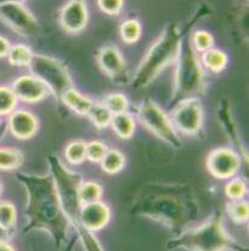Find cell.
Segmentation results:
<instances>
[{
	"instance_id": "1",
	"label": "cell",
	"mask_w": 249,
	"mask_h": 251,
	"mask_svg": "<svg viewBox=\"0 0 249 251\" xmlns=\"http://www.w3.org/2000/svg\"><path fill=\"white\" fill-rule=\"evenodd\" d=\"M130 211L154 220L178 235L197 219L198 203L190 185L153 182L139 191Z\"/></svg>"
},
{
	"instance_id": "2",
	"label": "cell",
	"mask_w": 249,
	"mask_h": 251,
	"mask_svg": "<svg viewBox=\"0 0 249 251\" xmlns=\"http://www.w3.org/2000/svg\"><path fill=\"white\" fill-rule=\"evenodd\" d=\"M17 179L27 191L25 232L44 231L52 237L57 248L68 242L70 222L63 211L51 175L18 174Z\"/></svg>"
},
{
	"instance_id": "3",
	"label": "cell",
	"mask_w": 249,
	"mask_h": 251,
	"mask_svg": "<svg viewBox=\"0 0 249 251\" xmlns=\"http://www.w3.org/2000/svg\"><path fill=\"white\" fill-rule=\"evenodd\" d=\"M167 248L188 251H247L225 231L220 211H216L201 226L183 231L167 243Z\"/></svg>"
},
{
	"instance_id": "4",
	"label": "cell",
	"mask_w": 249,
	"mask_h": 251,
	"mask_svg": "<svg viewBox=\"0 0 249 251\" xmlns=\"http://www.w3.org/2000/svg\"><path fill=\"white\" fill-rule=\"evenodd\" d=\"M182 44L183 33L178 25H167L140 62L132 81L133 88L141 90L150 85L165 68L177 61Z\"/></svg>"
},
{
	"instance_id": "5",
	"label": "cell",
	"mask_w": 249,
	"mask_h": 251,
	"mask_svg": "<svg viewBox=\"0 0 249 251\" xmlns=\"http://www.w3.org/2000/svg\"><path fill=\"white\" fill-rule=\"evenodd\" d=\"M174 73L172 103L196 98L204 90V70L190 39H183Z\"/></svg>"
},
{
	"instance_id": "6",
	"label": "cell",
	"mask_w": 249,
	"mask_h": 251,
	"mask_svg": "<svg viewBox=\"0 0 249 251\" xmlns=\"http://www.w3.org/2000/svg\"><path fill=\"white\" fill-rule=\"evenodd\" d=\"M47 163L63 211L69 220L70 225L74 228H78L80 226L79 211L81 208L79 191L83 184V179L78 173L68 169L57 156H50L47 158Z\"/></svg>"
},
{
	"instance_id": "7",
	"label": "cell",
	"mask_w": 249,
	"mask_h": 251,
	"mask_svg": "<svg viewBox=\"0 0 249 251\" xmlns=\"http://www.w3.org/2000/svg\"><path fill=\"white\" fill-rule=\"evenodd\" d=\"M30 75L35 76L46 86L50 93L57 98L72 88V77L67 67L61 61L45 54H34L28 65Z\"/></svg>"
},
{
	"instance_id": "8",
	"label": "cell",
	"mask_w": 249,
	"mask_h": 251,
	"mask_svg": "<svg viewBox=\"0 0 249 251\" xmlns=\"http://www.w3.org/2000/svg\"><path fill=\"white\" fill-rule=\"evenodd\" d=\"M137 115L141 125L154 133L157 138L164 140L172 148L178 149L182 146V141L178 137L171 120L155 101L149 98L144 99L138 106Z\"/></svg>"
},
{
	"instance_id": "9",
	"label": "cell",
	"mask_w": 249,
	"mask_h": 251,
	"mask_svg": "<svg viewBox=\"0 0 249 251\" xmlns=\"http://www.w3.org/2000/svg\"><path fill=\"white\" fill-rule=\"evenodd\" d=\"M0 21L15 33L22 36H34L39 30L35 17L23 2L1 1L0 2Z\"/></svg>"
},
{
	"instance_id": "10",
	"label": "cell",
	"mask_w": 249,
	"mask_h": 251,
	"mask_svg": "<svg viewBox=\"0 0 249 251\" xmlns=\"http://www.w3.org/2000/svg\"><path fill=\"white\" fill-rule=\"evenodd\" d=\"M171 122L174 129L187 135H196L202 128L203 109L197 98H189L177 103L172 111Z\"/></svg>"
},
{
	"instance_id": "11",
	"label": "cell",
	"mask_w": 249,
	"mask_h": 251,
	"mask_svg": "<svg viewBox=\"0 0 249 251\" xmlns=\"http://www.w3.org/2000/svg\"><path fill=\"white\" fill-rule=\"evenodd\" d=\"M242 159L234 149L218 148L207 157V169L217 179H230L241 168Z\"/></svg>"
},
{
	"instance_id": "12",
	"label": "cell",
	"mask_w": 249,
	"mask_h": 251,
	"mask_svg": "<svg viewBox=\"0 0 249 251\" xmlns=\"http://www.w3.org/2000/svg\"><path fill=\"white\" fill-rule=\"evenodd\" d=\"M59 25L69 34H77L86 28L88 22L87 6L83 1L67 2L59 11Z\"/></svg>"
},
{
	"instance_id": "13",
	"label": "cell",
	"mask_w": 249,
	"mask_h": 251,
	"mask_svg": "<svg viewBox=\"0 0 249 251\" xmlns=\"http://www.w3.org/2000/svg\"><path fill=\"white\" fill-rule=\"evenodd\" d=\"M11 90L17 100L25 103H38L50 94L46 86L33 75H23L16 78L11 85Z\"/></svg>"
},
{
	"instance_id": "14",
	"label": "cell",
	"mask_w": 249,
	"mask_h": 251,
	"mask_svg": "<svg viewBox=\"0 0 249 251\" xmlns=\"http://www.w3.org/2000/svg\"><path fill=\"white\" fill-rule=\"evenodd\" d=\"M110 215V208L101 201L83 204L79 211V224L93 233L96 231H101L109 224Z\"/></svg>"
},
{
	"instance_id": "15",
	"label": "cell",
	"mask_w": 249,
	"mask_h": 251,
	"mask_svg": "<svg viewBox=\"0 0 249 251\" xmlns=\"http://www.w3.org/2000/svg\"><path fill=\"white\" fill-rule=\"evenodd\" d=\"M7 129L17 139L26 140L34 137L39 129V121L34 114L27 110H15L9 115Z\"/></svg>"
},
{
	"instance_id": "16",
	"label": "cell",
	"mask_w": 249,
	"mask_h": 251,
	"mask_svg": "<svg viewBox=\"0 0 249 251\" xmlns=\"http://www.w3.org/2000/svg\"><path fill=\"white\" fill-rule=\"evenodd\" d=\"M97 63L106 75L112 80L120 78L126 72V62L119 49L112 45L101 47L97 53Z\"/></svg>"
},
{
	"instance_id": "17",
	"label": "cell",
	"mask_w": 249,
	"mask_h": 251,
	"mask_svg": "<svg viewBox=\"0 0 249 251\" xmlns=\"http://www.w3.org/2000/svg\"><path fill=\"white\" fill-rule=\"evenodd\" d=\"M219 119L220 121H221V125L224 126L226 134L229 135V138L231 139L232 143H234V145L237 146V149L241 151V153L245 155L246 161H247V152H246V149L245 146H243L241 137L238 135L237 126H236L234 117H232V112L231 109H230L229 101L224 100V99H222L221 103H220L219 105Z\"/></svg>"
},
{
	"instance_id": "18",
	"label": "cell",
	"mask_w": 249,
	"mask_h": 251,
	"mask_svg": "<svg viewBox=\"0 0 249 251\" xmlns=\"http://www.w3.org/2000/svg\"><path fill=\"white\" fill-rule=\"evenodd\" d=\"M62 101L68 106L70 110H73L74 112H77L78 115L81 116H87L88 112L91 111L93 106L92 99H90L88 97L83 96V93H80L75 88H69L68 91H65L61 97Z\"/></svg>"
},
{
	"instance_id": "19",
	"label": "cell",
	"mask_w": 249,
	"mask_h": 251,
	"mask_svg": "<svg viewBox=\"0 0 249 251\" xmlns=\"http://www.w3.org/2000/svg\"><path fill=\"white\" fill-rule=\"evenodd\" d=\"M112 129L121 139H130L136 132V121L133 116L128 112L112 115L111 122Z\"/></svg>"
},
{
	"instance_id": "20",
	"label": "cell",
	"mask_w": 249,
	"mask_h": 251,
	"mask_svg": "<svg viewBox=\"0 0 249 251\" xmlns=\"http://www.w3.org/2000/svg\"><path fill=\"white\" fill-rule=\"evenodd\" d=\"M227 56L225 52L218 49H211L201 54L200 62L203 68L211 70L213 73H220L225 69L227 64Z\"/></svg>"
},
{
	"instance_id": "21",
	"label": "cell",
	"mask_w": 249,
	"mask_h": 251,
	"mask_svg": "<svg viewBox=\"0 0 249 251\" xmlns=\"http://www.w3.org/2000/svg\"><path fill=\"white\" fill-rule=\"evenodd\" d=\"M23 163V153L14 148H0V171H15Z\"/></svg>"
},
{
	"instance_id": "22",
	"label": "cell",
	"mask_w": 249,
	"mask_h": 251,
	"mask_svg": "<svg viewBox=\"0 0 249 251\" xmlns=\"http://www.w3.org/2000/svg\"><path fill=\"white\" fill-rule=\"evenodd\" d=\"M126 158L125 155L119 150H108L106 156L102 159V169L107 173V174H116V173L121 172L122 168L125 167Z\"/></svg>"
},
{
	"instance_id": "23",
	"label": "cell",
	"mask_w": 249,
	"mask_h": 251,
	"mask_svg": "<svg viewBox=\"0 0 249 251\" xmlns=\"http://www.w3.org/2000/svg\"><path fill=\"white\" fill-rule=\"evenodd\" d=\"M33 56L34 54L29 47L23 45V44H18V45L11 46L9 54H7V59H9L10 64L14 67H28Z\"/></svg>"
},
{
	"instance_id": "24",
	"label": "cell",
	"mask_w": 249,
	"mask_h": 251,
	"mask_svg": "<svg viewBox=\"0 0 249 251\" xmlns=\"http://www.w3.org/2000/svg\"><path fill=\"white\" fill-rule=\"evenodd\" d=\"M87 116L98 129H104L108 127L112 119L111 112L107 109L103 103H94Z\"/></svg>"
},
{
	"instance_id": "25",
	"label": "cell",
	"mask_w": 249,
	"mask_h": 251,
	"mask_svg": "<svg viewBox=\"0 0 249 251\" xmlns=\"http://www.w3.org/2000/svg\"><path fill=\"white\" fill-rule=\"evenodd\" d=\"M103 193V188L96 181L83 182L79 191V197H80L81 205L93 202H98Z\"/></svg>"
},
{
	"instance_id": "26",
	"label": "cell",
	"mask_w": 249,
	"mask_h": 251,
	"mask_svg": "<svg viewBox=\"0 0 249 251\" xmlns=\"http://www.w3.org/2000/svg\"><path fill=\"white\" fill-rule=\"evenodd\" d=\"M65 159L73 166L81 164L86 159V143L83 140H74L65 148Z\"/></svg>"
},
{
	"instance_id": "27",
	"label": "cell",
	"mask_w": 249,
	"mask_h": 251,
	"mask_svg": "<svg viewBox=\"0 0 249 251\" xmlns=\"http://www.w3.org/2000/svg\"><path fill=\"white\" fill-rule=\"evenodd\" d=\"M17 224V211L12 203L0 201V225L7 231L12 232Z\"/></svg>"
},
{
	"instance_id": "28",
	"label": "cell",
	"mask_w": 249,
	"mask_h": 251,
	"mask_svg": "<svg viewBox=\"0 0 249 251\" xmlns=\"http://www.w3.org/2000/svg\"><path fill=\"white\" fill-rule=\"evenodd\" d=\"M226 213L230 219L236 224L247 222L249 218V205L248 202L241 201H232L226 205Z\"/></svg>"
},
{
	"instance_id": "29",
	"label": "cell",
	"mask_w": 249,
	"mask_h": 251,
	"mask_svg": "<svg viewBox=\"0 0 249 251\" xmlns=\"http://www.w3.org/2000/svg\"><path fill=\"white\" fill-rule=\"evenodd\" d=\"M141 27L137 20H127L120 25V36L127 44L137 43L140 38Z\"/></svg>"
},
{
	"instance_id": "30",
	"label": "cell",
	"mask_w": 249,
	"mask_h": 251,
	"mask_svg": "<svg viewBox=\"0 0 249 251\" xmlns=\"http://www.w3.org/2000/svg\"><path fill=\"white\" fill-rule=\"evenodd\" d=\"M17 98L12 92L11 87L0 86V116L10 115L16 110Z\"/></svg>"
},
{
	"instance_id": "31",
	"label": "cell",
	"mask_w": 249,
	"mask_h": 251,
	"mask_svg": "<svg viewBox=\"0 0 249 251\" xmlns=\"http://www.w3.org/2000/svg\"><path fill=\"white\" fill-rule=\"evenodd\" d=\"M190 41L194 50L196 52H200V53H203V52L213 49L214 46L213 35L207 30H196L193 34V38H191Z\"/></svg>"
},
{
	"instance_id": "32",
	"label": "cell",
	"mask_w": 249,
	"mask_h": 251,
	"mask_svg": "<svg viewBox=\"0 0 249 251\" xmlns=\"http://www.w3.org/2000/svg\"><path fill=\"white\" fill-rule=\"evenodd\" d=\"M103 104L111 112V115L122 114V112H126V110L128 108L127 98L121 93L109 94V96L106 97Z\"/></svg>"
},
{
	"instance_id": "33",
	"label": "cell",
	"mask_w": 249,
	"mask_h": 251,
	"mask_svg": "<svg viewBox=\"0 0 249 251\" xmlns=\"http://www.w3.org/2000/svg\"><path fill=\"white\" fill-rule=\"evenodd\" d=\"M109 149L101 140H92L86 144V159L92 163H101Z\"/></svg>"
},
{
	"instance_id": "34",
	"label": "cell",
	"mask_w": 249,
	"mask_h": 251,
	"mask_svg": "<svg viewBox=\"0 0 249 251\" xmlns=\"http://www.w3.org/2000/svg\"><path fill=\"white\" fill-rule=\"evenodd\" d=\"M225 195L232 201H241L247 193V184L242 179H232L225 185Z\"/></svg>"
},
{
	"instance_id": "35",
	"label": "cell",
	"mask_w": 249,
	"mask_h": 251,
	"mask_svg": "<svg viewBox=\"0 0 249 251\" xmlns=\"http://www.w3.org/2000/svg\"><path fill=\"white\" fill-rule=\"evenodd\" d=\"M75 231H77V233L79 235V240H80L81 244H83L85 251H104L101 243H99L98 239L94 237L92 232L87 231V229H85L81 226L75 228Z\"/></svg>"
},
{
	"instance_id": "36",
	"label": "cell",
	"mask_w": 249,
	"mask_h": 251,
	"mask_svg": "<svg viewBox=\"0 0 249 251\" xmlns=\"http://www.w3.org/2000/svg\"><path fill=\"white\" fill-rule=\"evenodd\" d=\"M97 5L104 14L116 16L121 12L122 7H124V1H121V0H110V1L102 0V1L97 2Z\"/></svg>"
},
{
	"instance_id": "37",
	"label": "cell",
	"mask_w": 249,
	"mask_h": 251,
	"mask_svg": "<svg viewBox=\"0 0 249 251\" xmlns=\"http://www.w3.org/2000/svg\"><path fill=\"white\" fill-rule=\"evenodd\" d=\"M10 49H11V44L7 40L5 36L0 35V58H5L9 54Z\"/></svg>"
},
{
	"instance_id": "38",
	"label": "cell",
	"mask_w": 249,
	"mask_h": 251,
	"mask_svg": "<svg viewBox=\"0 0 249 251\" xmlns=\"http://www.w3.org/2000/svg\"><path fill=\"white\" fill-rule=\"evenodd\" d=\"M11 238V232L7 231L6 228L0 225V242H7Z\"/></svg>"
},
{
	"instance_id": "39",
	"label": "cell",
	"mask_w": 249,
	"mask_h": 251,
	"mask_svg": "<svg viewBox=\"0 0 249 251\" xmlns=\"http://www.w3.org/2000/svg\"><path fill=\"white\" fill-rule=\"evenodd\" d=\"M75 243H77V238H73L72 240H68V242L65 243V245L62 248L61 250L62 251H74Z\"/></svg>"
},
{
	"instance_id": "40",
	"label": "cell",
	"mask_w": 249,
	"mask_h": 251,
	"mask_svg": "<svg viewBox=\"0 0 249 251\" xmlns=\"http://www.w3.org/2000/svg\"><path fill=\"white\" fill-rule=\"evenodd\" d=\"M0 251H16L9 242H0Z\"/></svg>"
},
{
	"instance_id": "41",
	"label": "cell",
	"mask_w": 249,
	"mask_h": 251,
	"mask_svg": "<svg viewBox=\"0 0 249 251\" xmlns=\"http://www.w3.org/2000/svg\"><path fill=\"white\" fill-rule=\"evenodd\" d=\"M5 132H6V129H5L4 127L1 128V126H0V140H1V139H2V137H4Z\"/></svg>"
},
{
	"instance_id": "42",
	"label": "cell",
	"mask_w": 249,
	"mask_h": 251,
	"mask_svg": "<svg viewBox=\"0 0 249 251\" xmlns=\"http://www.w3.org/2000/svg\"><path fill=\"white\" fill-rule=\"evenodd\" d=\"M1 188H2L1 187V184H0V193H1Z\"/></svg>"
},
{
	"instance_id": "43",
	"label": "cell",
	"mask_w": 249,
	"mask_h": 251,
	"mask_svg": "<svg viewBox=\"0 0 249 251\" xmlns=\"http://www.w3.org/2000/svg\"><path fill=\"white\" fill-rule=\"evenodd\" d=\"M0 126H1V119H0Z\"/></svg>"
}]
</instances>
